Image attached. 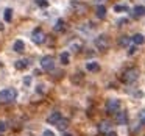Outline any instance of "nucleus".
<instances>
[{
  "instance_id": "obj_1",
  "label": "nucleus",
  "mask_w": 145,
  "mask_h": 136,
  "mask_svg": "<svg viewBox=\"0 0 145 136\" xmlns=\"http://www.w3.org/2000/svg\"><path fill=\"white\" fill-rule=\"evenodd\" d=\"M137 78H139V69H136V67H129V69H126L125 72H123V75H122L123 83H126V85L134 83Z\"/></svg>"
},
{
  "instance_id": "obj_2",
  "label": "nucleus",
  "mask_w": 145,
  "mask_h": 136,
  "mask_svg": "<svg viewBox=\"0 0 145 136\" xmlns=\"http://www.w3.org/2000/svg\"><path fill=\"white\" fill-rule=\"evenodd\" d=\"M17 97V91L14 88H7L3 91H0V102L2 103H10Z\"/></svg>"
},
{
  "instance_id": "obj_3",
  "label": "nucleus",
  "mask_w": 145,
  "mask_h": 136,
  "mask_svg": "<svg viewBox=\"0 0 145 136\" xmlns=\"http://www.w3.org/2000/svg\"><path fill=\"white\" fill-rule=\"evenodd\" d=\"M95 47L101 52L108 50V49H109V38H108L106 35H100L98 38H95Z\"/></svg>"
},
{
  "instance_id": "obj_4",
  "label": "nucleus",
  "mask_w": 145,
  "mask_h": 136,
  "mask_svg": "<svg viewBox=\"0 0 145 136\" xmlns=\"http://www.w3.org/2000/svg\"><path fill=\"white\" fill-rule=\"evenodd\" d=\"M119 110H120V100H117V99H111V100L106 102V113L116 114Z\"/></svg>"
},
{
  "instance_id": "obj_5",
  "label": "nucleus",
  "mask_w": 145,
  "mask_h": 136,
  "mask_svg": "<svg viewBox=\"0 0 145 136\" xmlns=\"http://www.w3.org/2000/svg\"><path fill=\"white\" fill-rule=\"evenodd\" d=\"M41 66H42V69L44 70H47V72H50V70H53L55 69V61H53V58L52 57H44L41 60Z\"/></svg>"
},
{
  "instance_id": "obj_6",
  "label": "nucleus",
  "mask_w": 145,
  "mask_h": 136,
  "mask_svg": "<svg viewBox=\"0 0 145 136\" xmlns=\"http://www.w3.org/2000/svg\"><path fill=\"white\" fill-rule=\"evenodd\" d=\"M44 41H45L44 32H42L41 28H36L35 32H33V42H35V44H42Z\"/></svg>"
},
{
  "instance_id": "obj_7",
  "label": "nucleus",
  "mask_w": 145,
  "mask_h": 136,
  "mask_svg": "<svg viewBox=\"0 0 145 136\" xmlns=\"http://www.w3.org/2000/svg\"><path fill=\"white\" fill-rule=\"evenodd\" d=\"M116 120H117V124H120V125H125L126 120H128V114H126V111H117L116 113Z\"/></svg>"
},
{
  "instance_id": "obj_8",
  "label": "nucleus",
  "mask_w": 145,
  "mask_h": 136,
  "mask_svg": "<svg viewBox=\"0 0 145 136\" xmlns=\"http://www.w3.org/2000/svg\"><path fill=\"white\" fill-rule=\"evenodd\" d=\"M98 131L100 133H109L111 131V122L109 120H103L98 124Z\"/></svg>"
},
{
  "instance_id": "obj_9",
  "label": "nucleus",
  "mask_w": 145,
  "mask_h": 136,
  "mask_svg": "<svg viewBox=\"0 0 145 136\" xmlns=\"http://www.w3.org/2000/svg\"><path fill=\"white\" fill-rule=\"evenodd\" d=\"M13 50L17 52V53H22V52L25 50V42L20 41V39H17V41L14 42V45H13Z\"/></svg>"
},
{
  "instance_id": "obj_10",
  "label": "nucleus",
  "mask_w": 145,
  "mask_h": 136,
  "mask_svg": "<svg viewBox=\"0 0 145 136\" xmlns=\"http://www.w3.org/2000/svg\"><path fill=\"white\" fill-rule=\"evenodd\" d=\"M86 69H88L89 72H98V70H100V64L95 63V61H91V63L86 64Z\"/></svg>"
},
{
  "instance_id": "obj_11",
  "label": "nucleus",
  "mask_w": 145,
  "mask_h": 136,
  "mask_svg": "<svg viewBox=\"0 0 145 136\" xmlns=\"http://www.w3.org/2000/svg\"><path fill=\"white\" fill-rule=\"evenodd\" d=\"M142 16H145V7H134L133 17H142Z\"/></svg>"
},
{
  "instance_id": "obj_12",
  "label": "nucleus",
  "mask_w": 145,
  "mask_h": 136,
  "mask_svg": "<svg viewBox=\"0 0 145 136\" xmlns=\"http://www.w3.org/2000/svg\"><path fill=\"white\" fill-rule=\"evenodd\" d=\"M59 119H61V114L58 113V111H55V113H52L50 116H48V119H47V120H48V124H55V125H56Z\"/></svg>"
},
{
  "instance_id": "obj_13",
  "label": "nucleus",
  "mask_w": 145,
  "mask_h": 136,
  "mask_svg": "<svg viewBox=\"0 0 145 136\" xmlns=\"http://www.w3.org/2000/svg\"><path fill=\"white\" fill-rule=\"evenodd\" d=\"M28 60H19V61H16V64H14V66H16V69H19V70H24V69H27V67H28Z\"/></svg>"
},
{
  "instance_id": "obj_14",
  "label": "nucleus",
  "mask_w": 145,
  "mask_h": 136,
  "mask_svg": "<svg viewBox=\"0 0 145 136\" xmlns=\"http://www.w3.org/2000/svg\"><path fill=\"white\" fill-rule=\"evenodd\" d=\"M131 41L134 42V45H140V44H144V42H145V38L137 33V35H134V36L131 38Z\"/></svg>"
},
{
  "instance_id": "obj_15",
  "label": "nucleus",
  "mask_w": 145,
  "mask_h": 136,
  "mask_svg": "<svg viewBox=\"0 0 145 136\" xmlns=\"http://www.w3.org/2000/svg\"><path fill=\"white\" fill-rule=\"evenodd\" d=\"M95 14H97V17L103 19V17L106 16V8H105L103 5H98V7H97V10H95Z\"/></svg>"
},
{
  "instance_id": "obj_16",
  "label": "nucleus",
  "mask_w": 145,
  "mask_h": 136,
  "mask_svg": "<svg viewBox=\"0 0 145 136\" xmlns=\"http://www.w3.org/2000/svg\"><path fill=\"white\" fill-rule=\"evenodd\" d=\"M56 127H58V130H61V131H63V130H66L67 127H69V120H67V119H63V117H61V119L58 120Z\"/></svg>"
},
{
  "instance_id": "obj_17",
  "label": "nucleus",
  "mask_w": 145,
  "mask_h": 136,
  "mask_svg": "<svg viewBox=\"0 0 145 136\" xmlns=\"http://www.w3.org/2000/svg\"><path fill=\"white\" fill-rule=\"evenodd\" d=\"M59 60H61V63H63L64 66H67V64L70 63V57H69V53H67V52H63V53H61V57H59Z\"/></svg>"
},
{
  "instance_id": "obj_18",
  "label": "nucleus",
  "mask_w": 145,
  "mask_h": 136,
  "mask_svg": "<svg viewBox=\"0 0 145 136\" xmlns=\"http://www.w3.org/2000/svg\"><path fill=\"white\" fill-rule=\"evenodd\" d=\"M129 41H131V39H129L128 36H120V39H119V45H120V47H126V45L129 44Z\"/></svg>"
},
{
  "instance_id": "obj_19",
  "label": "nucleus",
  "mask_w": 145,
  "mask_h": 136,
  "mask_svg": "<svg viewBox=\"0 0 145 136\" xmlns=\"http://www.w3.org/2000/svg\"><path fill=\"white\" fill-rule=\"evenodd\" d=\"M11 20H13V10L7 8L5 10V22H11Z\"/></svg>"
},
{
  "instance_id": "obj_20",
  "label": "nucleus",
  "mask_w": 145,
  "mask_h": 136,
  "mask_svg": "<svg viewBox=\"0 0 145 136\" xmlns=\"http://www.w3.org/2000/svg\"><path fill=\"white\" fill-rule=\"evenodd\" d=\"M73 8H75L80 14H83L86 10H88V8H86V5H80V3H73Z\"/></svg>"
},
{
  "instance_id": "obj_21",
  "label": "nucleus",
  "mask_w": 145,
  "mask_h": 136,
  "mask_svg": "<svg viewBox=\"0 0 145 136\" xmlns=\"http://www.w3.org/2000/svg\"><path fill=\"white\" fill-rule=\"evenodd\" d=\"M114 11H116V13H122V11H128V7H126V5H116V7H114Z\"/></svg>"
},
{
  "instance_id": "obj_22",
  "label": "nucleus",
  "mask_w": 145,
  "mask_h": 136,
  "mask_svg": "<svg viewBox=\"0 0 145 136\" xmlns=\"http://www.w3.org/2000/svg\"><path fill=\"white\" fill-rule=\"evenodd\" d=\"M64 28H66V27H64V20H58L56 25H55V30H56V32H63Z\"/></svg>"
},
{
  "instance_id": "obj_23",
  "label": "nucleus",
  "mask_w": 145,
  "mask_h": 136,
  "mask_svg": "<svg viewBox=\"0 0 145 136\" xmlns=\"http://www.w3.org/2000/svg\"><path fill=\"white\" fill-rule=\"evenodd\" d=\"M139 119H140L142 124H145V110H142L140 113H139Z\"/></svg>"
},
{
  "instance_id": "obj_24",
  "label": "nucleus",
  "mask_w": 145,
  "mask_h": 136,
  "mask_svg": "<svg viewBox=\"0 0 145 136\" xmlns=\"http://www.w3.org/2000/svg\"><path fill=\"white\" fill-rule=\"evenodd\" d=\"M44 136H55V133L52 131V130H45V131H44Z\"/></svg>"
},
{
  "instance_id": "obj_25",
  "label": "nucleus",
  "mask_w": 145,
  "mask_h": 136,
  "mask_svg": "<svg viewBox=\"0 0 145 136\" xmlns=\"http://www.w3.org/2000/svg\"><path fill=\"white\" fill-rule=\"evenodd\" d=\"M7 130V124L5 122H0V131H5Z\"/></svg>"
},
{
  "instance_id": "obj_26",
  "label": "nucleus",
  "mask_w": 145,
  "mask_h": 136,
  "mask_svg": "<svg viewBox=\"0 0 145 136\" xmlns=\"http://www.w3.org/2000/svg\"><path fill=\"white\" fill-rule=\"evenodd\" d=\"M30 81H31V78H30V77H27V78L24 80V83H25V85H30Z\"/></svg>"
},
{
  "instance_id": "obj_27",
  "label": "nucleus",
  "mask_w": 145,
  "mask_h": 136,
  "mask_svg": "<svg viewBox=\"0 0 145 136\" xmlns=\"http://www.w3.org/2000/svg\"><path fill=\"white\" fill-rule=\"evenodd\" d=\"M39 5H41V7H47V2H44V0H39Z\"/></svg>"
},
{
  "instance_id": "obj_28",
  "label": "nucleus",
  "mask_w": 145,
  "mask_h": 136,
  "mask_svg": "<svg viewBox=\"0 0 145 136\" xmlns=\"http://www.w3.org/2000/svg\"><path fill=\"white\" fill-rule=\"evenodd\" d=\"M134 52H136V47H131V49H129V50H128V53H129V55H133V53H134Z\"/></svg>"
},
{
  "instance_id": "obj_29",
  "label": "nucleus",
  "mask_w": 145,
  "mask_h": 136,
  "mask_svg": "<svg viewBox=\"0 0 145 136\" xmlns=\"http://www.w3.org/2000/svg\"><path fill=\"white\" fill-rule=\"evenodd\" d=\"M106 136H117V133L116 131H109V133H106Z\"/></svg>"
},
{
  "instance_id": "obj_30",
  "label": "nucleus",
  "mask_w": 145,
  "mask_h": 136,
  "mask_svg": "<svg viewBox=\"0 0 145 136\" xmlns=\"http://www.w3.org/2000/svg\"><path fill=\"white\" fill-rule=\"evenodd\" d=\"M95 2H97V3H101V2H103V0H95Z\"/></svg>"
},
{
  "instance_id": "obj_31",
  "label": "nucleus",
  "mask_w": 145,
  "mask_h": 136,
  "mask_svg": "<svg viewBox=\"0 0 145 136\" xmlns=\"http://www.w3.org/2000/svg\"><path fill=\"white\" fill-rule=\"evenodd\" d=\"M0 30H2V24H0Z\"/></svg>"
},
{
  "instance_id": "obj_32",
  "label": "nucleus",
  "mask_w": 145,
  "mask_h": 136,
  "mask_svg": "<svg viewBox=\"0 0 145 136\" xmlns=\"http://www.w3.org/2000/svg\"><path fill=\"white\" fill-rule=\"evenodd\" d=\"M66 136H72V135H66Z\"/></svg>"
}]
</instances>
